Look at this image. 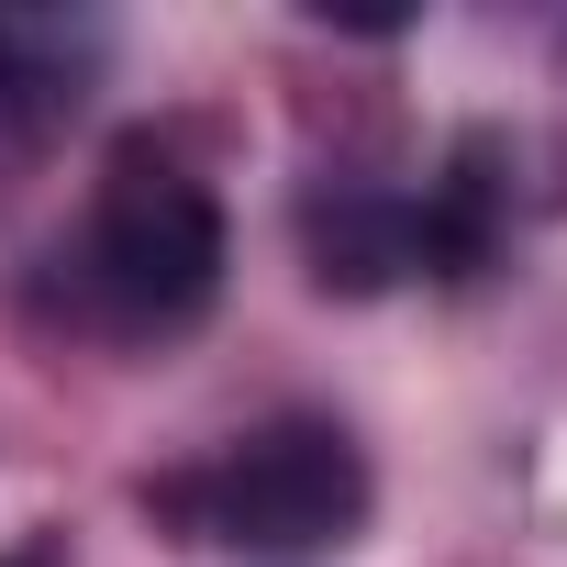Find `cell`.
<instances>
[{
  "mask_svg": "<svg viewBox=\"0 0 567 567\" xmlns=\"http://www.w3.org/2000/svg\"><path fill=\"white\" fill-rule=\"evenodd\" d=\"M189 545H234V556H312V545H346L368 523V456L346 423L323 412H290V423H256L234 434L223 456L178 467L145 489Z\"/></svg>",
  "mask_w": 567,
  "mask_h": 567,
  "instance_id": "7a4b0ae2",
  "label": "cell"
},
{
  "mask_svg": "<svg viewBox=\"0 0 567 567\" xmlns=\"http://www.w3.org/2000/svg\"><path fill=\"white\" fill-rule=\"evenodd\" d=\"M68 290L101 334H189L212 301H223V212L212 189L156 156V145H123L101 167V200L79 223V256H68Z\"/></svg>",
  "mask_w": 567,
  "mask_h": 567,
  "instance_id": "6da1fadb",
  "label": "cell"
},
{
  "mask_svg": "<svg viewBox=\"0 0 567 567\" xmlns=\"http://www.w3.org/2000/svg\"><path fill=\"white\" fill-rule=\"evenodd\" d=\"M301 245H312L323 290H390L412 267V200H390L368 178H334V189L301 200Z\"/></svg>",
  "mask_w": 567,
  "mask_h": 567,
  "instance_id": "277c9868",
  "label": "cell"
},
{
  "mask_svg": "<svg viewBox=\"0 0 567 567\" xmlns=\"http://www.w3.org/2000/svg\"><path fill=\"white\" fill-rule=\"evenodd\" d=\"M501 134H467L456 156H445V178L412 200V267L423 278H478L489 256H501Z\"/></svg>",
  "mask_w": 567,
  "mask_h": 567,
  "instance_id": "3957f363",
  "label": "cell"
},
{
  "mask_svg": "<svg viewBox=\"0 0 567 567\" xmlns=\"http://www.w3.org/2000/svg\"><path fill=\"white\" fill-rule=\"evenodd\" d=\"M0 567H56V545H12V556H0Z\"/></svg>",
  "mask_w": 567,
  "mask_h": 567,
  "instance_id": "5b68a950",
  "label": "cell"
}]
</instances>
